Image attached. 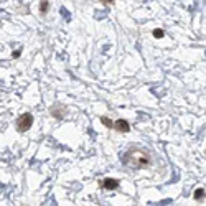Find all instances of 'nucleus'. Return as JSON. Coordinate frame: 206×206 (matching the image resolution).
Instances as JSON below:
<instances>
[{
	"mask_svg": "<svg viewBox=\"0 0 206 206\" xmlns=\"http://www.w3.org/2000/svg\"><path fill=\"white\" fill-rule=\"evenodd\" d=\"M122 163H125L130 168H147L152 165V160L147 155L145 150L140 149H129L122 155Z\"/></svg>",
	"mask_w": 206,
	"mask_h": 206,
	"instance_id": "f257e3e1",
	"label": "nucleus"
},
{
	"mask_svg": "<svg viewBox=\"0 0 206 206\" xmlns=\"http://www.w3.org/2000/svg\"><path fill=\"white\" fill-rule=\"evenodd\" d=\"M31 125H33V116H31L30 112L22 114L17 119V122H15V129H17L18 132H27V130L31 129Z\"/></svg>",
	"mask_w": 206,
	"mask_h": 206,
	"instance_id": "f03ea898",
	"label": "nucleus"
},
{
	"mask_svg": "<svg viewBox=\"0 0 206 206\" xmlns=\"http://www.w3.org/2000/svg\"><path fill=\"white\" fill-rule=\"evenodd\" d=\"M112 129H116L117 132H129L130 130V125H129V122L127 120H124V119H119V120H116V122L112 124Z\"/></svg>",
	"mask_w": 206,
	"mask_h": 206,
	"instance_id": "7ed1b4c3",
	"label": "nucleus"
},
{
	"mask_svg": "<svg viewBox=\"0 0 206 206\" xmlns=\"http://www.w3.org/2000/svg\"><path fill=\"white\" fill-rule=\"evenodd\" d=\"M50 110H51V116H53L54 119H63L64 117V106H61V104H54Z\"/></svg>",
	"mask_w": 206,
	"mask_h": 206,
	"instance_id": "20e7f679",
	"label": "nucleus"
},
{
	"mask_svg": "<svg viewBox=\"0 0 206 206\" xmlns=\"http://www.w3.org/2000/svg\"><path fill=\"white\" fill-rule=\"evenodd\" d=\"M102 186L106 190H117V188H119V181L114 180V178H106L102 181Z\"/></svg>",
	"mask_w": 206,
	"mask_h": 206,
	"instance_id": "39448f33",
	"label": "nucleus"
},
{
	"mask_svg": "<svg viewBox=\"0 0 206 206\" xmlns=\"http://www.w3.org/2000/svg\"><path fill=\"white\" fill-rule=\"evenodd\" d=\"M48 10H50V2H48V0H41L40 2V13L45 15V13H48Z\"/></svg>",
	"mask_w": 206,
	"mask_h": 206,
	"instance_id": "423d86ee",
	"label": "nucleus"
},
{
	"mask_svg": "<svg viewBox=\"0 0 206 206\" xmlns=\"http://www.w3.org/2000/svg\"><path fill=\"white\" fill-rule=\"evenodd\" d=\"M101 122H102V125L104 127H107V129H112V120H110V119H107V117L106 116H102V117H101Z\"/></svg>",
	"mask_w": 206,
	"mask_h": 206,
	"instance_id": "0eeeda50",
	"label": "nucleus"
},
{
	"mask_svg": "<svg viewBox=\"0 0 206 206\" xmlns=\"http://www.w3.org/2000/svg\"><path fill=\"white\" fill-rule=\"evenodd\" d=\"M153 37H155L157 40H160V38L165 37V31H163L162 28H155V30H153Z\"/></svg>",
	"mask_w": 206,
	"mask_h": 206,
	"instance_id": "6e6552de",
	"label": "nucleus"
},
{
	"mask_svg": "<svg viewBox=\"0 0 206 206\" xmlns=\"http://www.w3.org/2000/svg\"><path fill=\"white\" fill-rule=\"evenodd\" d=\"M203 196H205V188H196L195 199H199V198H203Z\"/></svg>",
	"mask_w": 206,
	"mask_h": 206,
	"instance_id": "1a4fd4ad",
	"label": "nucleus"
},
{
	"mask_svg": "<svg viewBox=\"0 0 206 206\" xmlns=\"http://www.w3.org/2000/svg\"><path fill=\"white\" fill-rule=\"evenodd\" d=\"M102 4H106V5H112L114 4V0H101Z\"/></svg>",
	"mask_w": 206,
	"mask_h": 206,
	"instance_id": "9d476101",
	"label": "nucleus"
},
{
	"mask_svg": "<svg viewBox=\"0 0 206 206\" xmlns=\"http://www.w3.org/2000/svg\"><path fill=\"white\" fill-rule=\"evenodd\" d=\"M12 56H13V58H18V56H20V51H13V53H12Z\"/></svg>",
	"mask_w": 206,
	"mask_h": 206,
	"instance_id": "9b49d317",
	"label": "nucleus"
}]
</instances>
